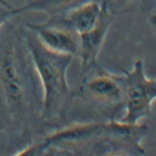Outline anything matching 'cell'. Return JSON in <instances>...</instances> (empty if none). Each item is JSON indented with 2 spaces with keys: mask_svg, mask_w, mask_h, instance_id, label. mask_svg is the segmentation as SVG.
Returning a JSON list of instances; mask_svg holds the SVG:
<instances>
[{
  "mask_svg": "<svg viewBox=\"0 0 156 156\" xmlns=\"http://www.w3.org/2000/svg\"><path fill=\"white\" fill-rule=\"evenodd\" d=\"M23 36L42 86L40 118L49 123H58L66 119L76 98L67 80V70L74 55L58 54L48 49L28 28L24 30Z\"/></svg>",
  "mask_w": 156,
  "mask_h": 156,
  "instance_id": "1",
  "label": "cell"
},
{
  "mask_svg": "<svg viewBox=\"0 0 156 156\" xmlns=\"http://www.w3.org/2000/svg\"><path fill=\"white\" fill-rule=\"evenodd\" d=\"M31 58L24 36L11 33L0 45V95L6 116L13 125H23L28 116L31 100Z\"/></svg>",
  "mask_w": 156,
  "mask_h": 156,
  "instance_id": "2",
  "label": "cell"
},
{
  "mask_svg": "<svg viewBox=\"0 0 156 156\" xmlns=\"http://www.w3.org/2000/svg\"><path fill=\"white\" fill-rule=\"evenodd\" d=\"M74 95L112 118L123 107V76L112 74L97 66L83 74V82L74 91Z\"/></svg>",
  "mask_w": 156,
  "mask_h": 156,
  "instance_id": "3",
  "label": "cell"
},
{
  "mask_svg": "<svg viewBox=\"0 0 156 156\" xmlns=\"http://www.w3.org/2000/svg\"><path fill=\"white\" fill-rule=\"evenodd\" d=\"M123 122L137 123L152 113V104L156 100V79H149L144 72V61L137 60L131 72L123 73Z\"/></svg>",
  "mask_w": 156,
  "mask_h": 156,
  "instance_id": "4",
  "label": "cell"
},
{
  "mask_svg": "<svg viewBox=\"0 0 156 156\" xmlns=\"http://www.w3.org/2000/svg\"><path fill=\"white\" fill-rule=\"evenodd\" d=\"M101 125L103 123H97V122L67 125L49 135H45L40 141L27 146L16 155H46L51 150H57L55 152L57 155L64 153L62 150H69V153H72L70 150H74L79 146L85 147L92 141H97L101 131Z\"/></svg>",
  "mask_w": 156,
  "mask_h": 156,
  "instance_id": "5",
  "label": "cell"
},
{
  "mask_svg": "<svg viewBox=\"0 0 156 156\" xmlns=\"http://www.w3.org/2000/svg\"><path fill=\"white\" fill-rule=\"evenodd\" d=\"M147 134L149 126L146 123H131L112 118L101 125L98 141L101 150H112L110 155H146L141 141Z\"/></svg>",
  "mask_w": 156,
  "mask_h": 156,
  "instance_id": "6",
  "label": "cell"
},
{
  "mask_svg": "<svg viewBox=\"0 0 156 156\" xmlns=\"http://www.w3.org/2000/svg\"><path fill=\"white\" fill-rule=\"evenodd\" d=\"M113 20H115V15L112 13L107 3H104L98 24L94 28H91L89 31L79 34V52H77V55L80 58L82 76L98 66V55L103 48V43L106 40L108 30L113 24Z\"/></svg>",
  "mask_w": 156,
  "mask_h": 156,
  "instance_id": "7",
  "label": "cell"
},
{
  "mask_svg": "<svg viewBox=\"0 0 156 156\" xmlns=\"http://www.w3.org/2000/svg\"><path fill=\"white\" fill-rule=\"evenodd\" d=\"M27 28L31 30L48 49L58 54H69L77 57L79 34L66 23L58 24V21L49 20L45 24H28Z\"/></svg>",
  "mask_w": 156,
  "mask_h": 156,
  "instance_id": "8",
  "label": "cell"
},
{
  "mask_svg": "<svg viewBox=\"0 0 156 156\" xmlns=\"http://www.w3.org/2000/svg\"><path fill=\"white\" fill-rule=\"evenodd\" d=\"M103 6L104 3L100 0L83 2L62 15L64 23L69 27H72L77 34L89 31L91 28H94L98 24L101 12H103Z\"/></svg>",
  "mask_w": 156,
  "mask_h": 156,
  "instance_id": "9",
  "label": "cell"
},
{
  "mask_svg": "<svg viewBox=\"0 0 156 156\" xmlns=\"http://www.w3.org/2000/svg\"><path fill=\"white\" fill-rule=\"evenodd\" d=\"M83 2L88 0H25L24 6L12 8V12L13 15L23 12H43L49 16V20H57Z\"/></svg>",
  "mask_w": 156,
  "mask_h": 156,
  "instance_id": "10",
  "label": "cell"
},
{
  "mask_svg": "<svg viewBox=\"0 0 156 156\" xmlns=\"http://www.w3.org/2000/svg\"><path fill=\"white\" fill-rule=\"evenodd\" d=\"M11 16H13L12 8H11V9H8V11H5V9H0V31H2L3 25L8 23V20H9Z\"/></svg>",
  "mask_w": 156,
  "mask_h": 156,
  "instance_id": "11",
  "label": "cell"
},
{
  "mask_svg": "<svg viewBox=\"0 0 156 156\" xmlns=\"http://www.w3.org/2000/svg\"><path fill=\"white\" fill-rule=\"evenodd\" d=\"M150 25H152V28H153V31H155V36H156V15H153V16L150 18Z\"/></svg>",
  "mask_w": 156,
  "mask_h": 156,
  "instance_id": "12",
  "label": "cell"
},
{
  "mask_svg": "<svg viewBox=\"0 0 156 156\" xmlns=\"http://www.w3.org/2000/svg\"><path fill=\"white\" fill-rule=\"evenodd\" d=\"M113 2H115L116 5H119V6H122V5H126V3H128L129 0H113Z\"/></svg>",
  "mask_w": 156,
  "mask_h": 156,
  "instance_id": "13",
  "label": "cell"
}]
</instances>
